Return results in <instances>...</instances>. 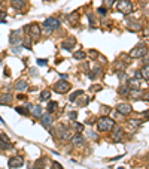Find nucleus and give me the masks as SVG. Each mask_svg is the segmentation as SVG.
Returning <instances> with one entry per match:
<instances>
[{
    "label": "nucleus",
    "instance_id": "nucleus-1",
    "mask_svg": "<svg viewBox=\"0 0 149 169\" xmlns=\"http://www.w3.org/2000/svg\"><path fill=\"white\" fill-rule=\"evenodd\" d=\"M97 127H99L100 132H109V130H112L115 127V121L110 118V117L103 115V117L97 121Z\"/></svg>",
    "mask_w": 149,
    "mask_h": 169
},
{
    "label": "nucleus",
    "instance_id": "nucleus-2",
    "mask_svg": "<svg viewBox=\"0 0 149 169\" xmlns=\"http://www.w3.org/2000/svg\"><path fill=\"white\" fill-rule=\"evenodd\" d=\"M146 53H148L146 45L145 44H139V45H136L130 51V57H133V58H143L146 56Z\"/></svg>",
    "mask_w": 149,
    "mask_h": 169
},
{
    "label": "nucleus",
    "instance_id": "nucleus-3",
    "mask_svg": "<svg viewBox=\"0 0 149 169\" xmlns=\"http://www.w3.org/2000/svg\"><path fill=\"white\" fill-rule=\"evenodd\" d=\"M116 8H118V11H121L122 14L128 15V14H131V11H133V3L130 0H119L118 5H116Z\"/></svg>",
    "mask_w": 149,
    "mask_h": 169
},
{
    "label": "nucleus",
    "instance_id": "nucleus-4",
    "mask_svg": "<svg viewBox=\"0 0 149 169\" xmlns=\"http://www.w3.org/2000/svg\"><path fill=\"white\" fill-rule=\"evenodd\" d=\"M54 90L60 93V94H64V93H67L70 90V84L66 81V79H61V81H58L54 84Z\"/></svg>",
    "mask_w": 149,
    "mask_h": 169
},
{
    "label": "nucleus",
    "instance_id": "nucleus-5",
    "mask_svg": "<svg viewBox=\"0 0 149 169\" xmlns=\"http://www.w3.org/2000/svg\"><path fill=\"white\" fill-rule=\"evenodd\" d=\"M43 26H45V29L48 30V32H52V30L58 29V27L61 26V23H60V20L54 18V17H51V18H46Z\"/></svg>",
    "mask_w": 149,
    "mask_h": 169
},
{
    "label": "nucleus",
    "instance_id": "nucleus-6",
    "mask_svg": "<svg viewBox=\"0 0 149 169\" xmlns=\"http://www.w3.org/2000/svg\"><path fill=\"white\" fill-rule=\"evenodd\" d=\"M58 132V136L61 138V139H72V130H70L69 127H66L64 124H60L57 129Z\"/></svg>",
    "mask_w": 149,
    "mask_h": 169
},
{
    "label": "nucleus",
    "instance_id": "nucleus-7",
    "mask_svg": "<svg viewBox=\"0 0 149 169\" xmlns=\"http://www.w3.org/2000/svg\"><path fill=\"white\" fill-rule=\"evenodd\" d=\"M27 30H28V34H30L32 39H39L40 37V27H39V24H30L27 27Z\"/></svg>",
    "mask_w": 149,
    "mask_h": 169
},
{
    "label": "nucleus",
    "instance_id": "nucleus-8",
    "mask_svg": "<svg viewBox=\"0 0 149 169\" xmlns=\"http://www.w3.org/2000/svg\"><path fill=\"white\" fill-rule=\"evenodd\" d=\"M143 78H131L128 81V87L130 90H140L142 85H145V81H142Z\"/></svg>",
    "mask_w": 149,
    "mask_h": 169
},
{
    "label": "nucleus",
    "instance_id": "nucleus-9",
    "mask_svg": "<svg viewBox=\"0 0 149 169\" xmlns=\"http://www.w3.org/2000/svg\"><path fill=\"white\" fill-rule=\"evenodd\" d=\"M24 165V159L21 156H15V157L9 159V166L12 169H17V168H21Z\"/></svg>",
    "mask_w": 149,
    "mask_h": 169
},
{
    "label": "nucleus",
    "instance_id": "nucleus-10",
    "mask_svg": "<svg viewBox=\"0 0 149 169\" xmlns=\"http://www.w3.org/2000/svg\"><path fill=\"white\" fill-rule=\"evenodd\" d=\"M0 148H2V150H9V148H12L11 139L5 135V133H0Z\"/></svg>",
    "mask_w": 149,
    "mask_h": 169
},
{
    "label": "nucleus",
    "instance_id": "nucleus-11",
    "mask_svg": "<svg viewBox=\"0 0 149 169\" xmlns=\"http://www.w3.org/2000/svg\"><path fill=\"white\" fill-rule=\"evenodd\" d=\"M11 44L12 45L23 44V37H21V32H20V30H15V32L11 33Z\"/></svg>",
    "mask_w": 149,
    "mask_h": 169
},
{
    "label": "nucleus",
    "instance_id": "nucleus-12",
    "mask_svg": "<svg viewBox=\"0 0 149 169\" xmlns=\"http://www.w3.org/2000/svg\"><path fill=\"white\" fill-rule=\"evenodd\" d=\"M116 109H118V112L122 114V115H128V114L133 111L131 105H128V103H119V105L116 106Z\"/></svg>",
    "mask_w": 149,
    "mask_h": 169
},
{
    "label": "nucleus",
    "instance_id": "nucleus-13",
    "mask_svg": "<svg viewBox=\"0 0 149 169\" xmlns=\"http://www.w3.org/2000/svg\"><path fill=\"white\" fill-rule=\"evenodd\" d=\"M75 45H76V39H75V37H69L67 41H64V42L61 44V48H63V49L70 51V49H72Z\"/></svg>",
    "mask_w": 149,
    "mask_h": 169
},
{
    "label": "nucleus",
    "instance_id": "nucleus-14",
    "mask_svg": "<svg viewBox=\"0 0 149 169\" xmlns=\"http://www.w3.org/2000/svg\"><path fill=\"white\" fill-rule=\"evenodd\" d=\"M51 124H52V115H51L49 112L43 114V115H42V126H43L45 129H49Z\"/></svg>",
    "mask_w": 149,
    "mask_h": 169
},
{
    "label": "nucleus",
    "instance_id": "nucleus-15",
    "mask_svg": "<svg viewBox=\"0 0 149 169\" xmlns=\"http://www.w3.org/2000/svg\"><path fill=\"white\" fill-rule=\"evenodd\" d=\"M13 96L11 93H5L3 96H0V105H12Z\"/></svg>",
    "mask_w": 149,
    "mask_h": 169
},
{
    "label": "nucleus",
    "instance_id": "nucleus-16",
    "mask_svg": "<svg viewBox=\"0 0 149 169\" xmlns=\"http://www.w3.org/2000/svg\"><path fill=\"white\" fill-rule=\"evenodd\" d=\"M72 142L75 145H84L85 144V138H84V135H80V133H76V135L72 136Z\"/></svg>",
    "mask_w": 149,
    "mask_h": 169
},
{
    "label": "nucleus",
    "instance_id": "nucleus-17",
    "mask_svg": "<svg viewBox=\"0 0 149 169\" xmlns=\"http://www.w3.org/2000/svg\"><path fill=\"white\" fill-rule=\"evenodd\" d=\"M122 136H124V130H122L121 127H116L114 130V133H112V139H114V141H121Z\"/></svg>",
    "mask_w": 149,
    "mask_h": 169
},
{
    "label": "nucleus",
    "instance_id": "nucleus-18",
    "mask_svg": "<svg viewBox=\"0 0 149 169\" xmlns=\"http://www.w3.org/2000/svg\"><path fill=\"white\" fill-rule=\"evenodd\" d=\"M12 3V8H15V9H23L24 6L27 5V0H11Z\"/></svg>",
    "mask_w": 149,
    "mask_h": 169
},
{
    "label": "nucleus",
    "instance_id": "nucleus-19",
    "mask_svg": "<svg viewBox=\"0 0 149 169\" xmlns=\"http://www.w3.org/2000/svg\"><path fill=\"white\" fill-rule=\"evenodd\" d=\"M15 88L18 91H25L28 88V84H27V81H24V79H20V81H17V84H15Z\"/></svg>",
    "mask_w": 149,
    "mask_h": 169
},
{
    "label": "nucleus",
    "instance_id": "nucleus-20",
    "mask_svg": "<svg viewBox=\"0 0 149 169\" xmlns=\"http://www.w3.org/2000/svg\"><path fill=\"white\" fill-rule=\"evenodd\" d=\"M32 112H33L35 117H42V114H43V108H42V106H39V105H36V106L32 108Z\"/></svg>",
    "mask_w": 149,
    "mask_h": 169
},
{
    "label": "nucleus",
    "instance_id": "nucleus-21",
    "mask_svg": "<svg viewBox=\"0 0 149 169\" xmlns=\"http://www.w3.org/2000/svg\"><path fill=\"white\" fill-rule=\"evenodd\" d=\"M128 29H130V30H133V32H139V30L142 29V24L139 23V21H133V23H130Z\"/></svg>",
    "mask_w": 149,
    "mask_h": 169
},
{
    "label": "nucleus",
    "instance_id": "nucleus-22",
    "mask_svg": "<svg viewBox=\"0 0 149 169\" xmlns=\"http://www.w3.org/2000/svg\"><path fill=\"white\" fill-rule=\"evenodd\" d=\"M82 94H84V91H82V90L73 91V93H72V94L69 96V100H70V102H75L76 99H78V97H79V96H82Z\"/></svg>",
    "mask_w": 149,
    "mask_h": 169
},
{
    "label": "nucleus",
    "instance_id": "nucleus-23",
    "mask_svg": "<svg viewBox=\"0 0 149 169\" xmlns=\"http://www.w3.org/2000/svg\"><path fill=\"white\" fill-rule=\"evenodd\" d=\"M57 108H58L57 102H49V103H48V112H49V114L55 112V111H57Z\"/></svg>",
    "mask_w": 149,
    "mask_h": 169
},
{
    "label": "nucleus",
    "instance_id": "nucleus-24",
    "mask_svg": "<svg viewBox=\"0 0 149 169\" xmlns=\"http://www.w3.org/2000/svg\"><path fill=\"white\" fill-rule=\"evenodd\" d=\"M49 97H51V91L49 90H43L40 93V100L46 102V100H49Z\"/></svg>",
    "mask_w": 149,
    "mask_h": 169
},
{
    "label": "nucleus",
    "instance_id": "nucleus-25",
    "mask_svg": "<svg viewBox=\"0 0 149 169\" xmlns=\"http://www.w3.org/2000/svg\"><path fill=\"white\" fill-rule=\"evenodd\" d=\"M130 87H128V85H122V87H121V88H119V94H122V96H128V94H130Z\"/></svg>",
    "mask_w": 149,
    "mask_h": 169
},
{
    "label": "nucleus",
    "instance_id": "nucleus-26",
    "mask_svg": "<svg viewBox=\"0 0 149 169\" xmlns=\"http://www.w3.org/2000/svg\"><path fill=\"white\" fill-rule=\"evenodd\" d=\"M85 56H87V54H85L84 51H76V53L73 54V57H75L76 60H84V58H85Z\"/></svg>",
    "mask_w": 149,
    "mask_h": 169
},
{
    "label": "nucleus",
    "instance_id": "nucleus-27",
    "mask_svg": "<svg viewBox=\"0 0 149 169\" xmlns=\"http://www.w3.org/2000/svg\"><path fill=\"white\" fill-rule=\"evenodd\" d=\"M30 39H32V37H23V45L25 46V48H28V49L32 48V41H30Z\"/></svg>",
    "mask_w": 149,
    "mask_h": 169
},
{
    "label": "nucleus",
    "instance_id": "nucleus-28",
    "mask_svg": "<svg viewBox=\"0 0 149 169\" xmlns=\"http://www.w3.org/2000/svg\"><path fill=\"white\" fill-rule=\"evenodd\" d=\"M142 77L145 79H149V65H146V66L143 68V70H142Z\"/></svg>",
    "mask_w": 149,
    "mask_h": 169
},
{
    "label": "nucleus",
    "instance_id": "nucleus-29",
    "mask_svg": "<svg viewBox=\"0 0 149 169\" xmlns=\"http://www.w3.org/2000/svg\"><path fill=\"white\" fill-rule=\"evenodd\" d=\"M140 124H142V121H140V120H130V127H133V129L139 127Z\"/></svg>",
    "mask_w": 149,
    "mask_h": 169
},
{
    "label": "nucleus",
    "instance_id": "nucleus-30",
    "mask_svg": "<svg viewBox=\"0 0 149 169\" xmlns=\"http://www.w3.org/2000/svg\"><path fill=\"white\" fill-rule=\"evenodd\" d=\"M15 111L18 114H23V115H28V111L25 109V108H23V106H18V108H15Z\"/></svg>",
    "mask_w": 149,
    "mask_h": 169
},
{
    "label": "nucleus",
    "instance_id": "nucleus-31",
    "mask_svg": "<svg viewBox=\"0 0 149 169\" xmlns=\"http://www.w3.org/2000/svg\"><path fill=\"white\" fill-rule=\"evenodd\" d=\"M37 65L39 66H46L48 65V60H45V58H37Z\"/></svg>",
    "mask_w": 149,
    "mask_h": 169
},
{
    "label": "nucleus",
    "instance_id": "nucleus-32",
    "mask_svg": "<svg viewBox=\"0 0 149 169\" xmlns=\"http://www.w3.org/2000/svg\"><path fill=\"white\" fill-rule=\"evenodd\" d=\"M75 129H76L78 132H82V130H84V124L76 123V121H75Z\"/></svg>",
    "mask_w": 149,
    "mask_h": 169
},
{
    "label": "nucleus",
    "instance_id": "nucleus-33",
    "mask_svg": "<svg viewBox=\"0 0 149 169\" xmlns=\"http://www.w3.org/2000/svg\"><path fill=\"white\" fill-rule=\"evenodd\" d=\"M69 117H70V120H72V121H76L78 112H76V111H73V112H70V114H69Z\"/></svg>",
    "mask_w": 149,
    "mask_h": 169
},
{
    "label": "nucleus",
    "instance_id": "nucleus-34",
    "mask_svg": "<svg viewBox=\"0 0 149 169\" xmlns=\"http://www.w3.org/2000/svg\"><path fill=\"white\" fill-rule=\"evenodd\" d=\"M52 169H63V165H60L58 162H52Z\"/></svg>",
    "mask_w": 149,
    "mask_h": 169
},
{
    "label": "nucleus",
    "instance_id": "nucleus-35",
    "mask_svg": "<svg viewBox=\"0 0 149 169\" xmlns=\"http://www.w3.org/2000/svg\"><path fill=\"white\" fill-rule=\"evenodd\" d=\"M70 21H73V23H78V15H76V14L70 15Z\"/></svg>",
    "mask_w": 149,
    "mask_h": 169
},
{
    "label": "nucleus",
    "instance_id": "nucleus-36",
    "mask_svg": "<svg viewBox=\"0 0 149 169\" xmlns=\"http://www.w3.org/2000/svg\"><path fill=\"white\" fill-rule=\"evenodd\" d=\"M104 3H106V6H107V8H110V6L114 5V0H104Z\"/></svg>",
    "mask_w": 149,
    "mask_h": 169
},
{
    "label": "nucleus",
    "instance_id": "nucleus-37",
    "mask_svg": "<svg viewBox=\"0 0 149 169\" xmlns=\"http://www.w3.org/2000/svg\"><path fill=\"white\" fill-rule=\"evenodd\" d=\"M99 14H100V15H106V8H99Z\"/></svg>",
    "mask_w": 149,
    "mask_h": 169
},
{
    "label": "nucleus",
    "instance_id": "nucleus-38",
    "mask_svg": "<svg viewBox=\"0 0 149 169\" xmlns=\"http://www.w3.org/2000/svg\"><path fill=\"white\" fill-rule=\"evenodd\" d=\"M88 18H90V23H91V26H94V17H92V14H88Z\"/></svg>",
    "mask_w": 149,
    "mask_h": 169
},
{
    "label": "nucleus",
    "instance_id": "nucleus-39",
    "mask_svg": "<svg viewBox=\"0 0 149 169\" xmlns=\"http://www.w3.org/2000/svg\"><path fill=\"white\" fill-rule=\"evenodd\" d=\"M102 109H103L104 114H106V112H107V114L110 112V108H109V106H107V108H106V106H102Z\"/></svg>",
    "mask_w": 149,
    "mask_h": 169
},
{
    "label": "nucleus",
    "instance_id": "nucleus-40",
    "mask_svg": "<svg viewBox=\"0 0 149 169\" xmlns=\"http://www.w3.org/2000/svg\"><path fill=\"white\" fill-rule=\"evenodd\" d=\"M5 17H6V14L3 11H0V20H2V21H5Z\"/></svg>",
    "mask_w": 149,
    "mask_h": 169
},
{
    "label": "nucleus",
    "instance_id": "nucleus-41",
    "mask_svg": "<svg viewBox=\"0 0 149 169\" xmlns=\"http://www.w3.org/2000/svg\"><path fill=\"white\" fill-rule=\"evenodd\" d=\"M90 56H91V57H97V53H95V51H91V53H90Z\"/></svg>",
    "mask_w": 149,
    "mask_h": 169
},
{
    "label": "nucleus",
    "instance_id": "nucleus-42",
    "mask_svg": "<svg viewBox=\"0 0 149 169\" xmlns=\"http://www.w3.org/2000/svg\"><path fill=\"white\" fill-rule=\"evenodd\" d=\"M143 61H145V63H149V56L148 57L145 56V60H143Z\"/></svg>",
    "mask_w": 149,
    "mask_h": 169
},
{
    "label": "nucleus",
    "instance_id": "nucleus-43",
    "mask_svg": "<svg viewBox=\"0 0 149 169\" xmlns=\"http://www.w3.org/2000/svg\"><path fill=\"white\" fill-rule=\"evenodd\" d=\"M146 99H148V100H149V93H148V94H146Z\"/></svg>",
    "mask_w": 149,
    "mask_h": 169
},
{
    "label": "nucleus",
    "instance_id": "nucleus-44",
    "mask_svg": "<svg viewBox=\"0 0 149 169\" xmlns=\"http://www.w3.org/2000/svg\"><path fill=\"white\" fill-rule=\"evenodd\" d=\"M146 34H149V29H148V30H146Z\"/></svg>",
    "mask_w": 149,
    "mask_h": 169
},
{
    "label": "nucleus",
    "instance_id": "nucleus-45",
    "mask_svg": "<svg viewBox=\"0 0 149 169\" xmlns=\"http://www.w3.org/2000/svg\"><path fill=\"white\" fill-rule=\"evenodd\" d=\"M49 2H51V0H49Z\"/></svg>",
    "mask_w": 149,
    "mask_h": 169
}]
</instances>
